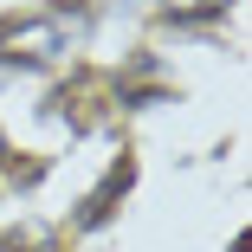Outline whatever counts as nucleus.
<instances>
[{
	"label": "nucleus",
	"mask_w": 252,
	"mask_h": 252,
	"mask_svg": "<svg viewBox=\"0 0 252 252\" xmlns=\"http://www.w3.org/2000/svg\"><path fill=\"white\" fill-rule=\"evenodd\" d=\"M129 181H136V162H129V156H117V168H110V181L97 188V194H84V207H78V226H97V220H104V214L117 207V200L129 194Z\"/></svg>",
	"instance_id": "f03ea898"
},
{
	"label": "nucleus",
	"mask_w": 252,
	"mask_h": 252,
	"mask_svg": "<svg viewBox=\"0 0 252 252\" xmlns=\"http://www.w3.org/2000/svg\"><path fill=\"white\" fill-rule=\"evenodd\" d=\"M162 7H168V13H220L226 0H162Z\"/></svg>",
	"instance_id": "7ed1b4c3"
},
{
	"label": "nucleus",
	"mask_w": 252,
	"mask_h": 252,
	"mask_svg": "<svg viewBox=\"0 0 252 252\" xmlns=\"http://www.w3.org/2000/svg\"><path fill=\"white\" fill-rule=\"evenodd\" d=\"M59 26L52 20H39V13H20V20H7L0 26V52L7 59H26V65H45V59H59Z\"/></svg>",
	"instance_id": "f257e3e1"
}]
</instances>
